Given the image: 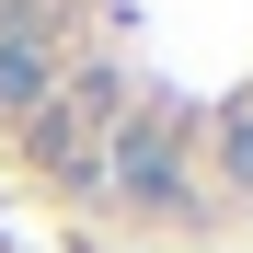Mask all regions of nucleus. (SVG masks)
Returning a JSON list of instances; mask_svg holds the SVG:
<instances>
[{"label": "nucleus", "instance_id": "1", "mask_svg": "<svg viewBox=\"0 0 253 253\" xmlns=\"http://www.w3.org/2000/svg\"><path fill=\"white\" fill-rule=\"evenodd\" d=\"M0 253H23V242H12V230H0Z\"/></svg>", "mask_w": 253, "mask_h": 253}]
</instances>
